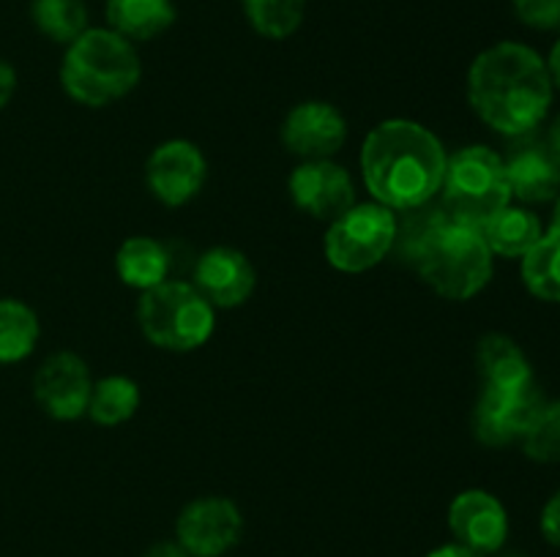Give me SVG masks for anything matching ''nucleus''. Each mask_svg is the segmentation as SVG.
Wrapping results in <instances>:
<instances>
[{"instance_id":"nucleus-1","label":"nucleus","mask_w":560,"mask_h":557,"mask_svg":"<svg viewBox=\"0 0 560 557\" xmlns=\"http://www.w3.org/2000/svg\"><path fill=\"white\" fill-rule=\"evenodd\" d=\"M468 98L490 129L523 137L545 120L552 104L547 60L517 42L485 49L468 71Z\"/></svg>"},{"instance_id":"nucleus-2","label":"nucleus","mask_w":560,"mask_h":557,"mask_svg":"<svg viewBox=\"0 0 560 557\" xmlns=\"http://www.w3.org/2000/svg\"><path fill=\"white\" fill-rule=\"evenodd\" d=\"M441 140L413 120H386L366 134L361 147V175L375 202L392 211L430 205L446 175Z\"/></svg>"},{"instance_id":"nucleus-3","label":"nucleus","mask_w":560,"mask_h":557,"mask_svg":"<svg viewBox=\"0 0 560 557\" xmlns=\"http://www.w3.org/2000/svg\"><path fill=\"white\" fill-rule=\"evenodd\" d=\"M405 213H410V235H402V254L419 276L448 300L479 295L492 278V251L481 229L452 218L446 208L430 213L421 205Z\"/></svg>"},{"instance_id":"nucleus-4","label":"nucleus","mask_w":560,"mask_h":557,"mask_svg":"<svg viewBox=\"0 0 560 557\" xmlns=\"http://www.w3.org/2000/svg\"><path fill=\"white\" fill-rule=\"evenodd\" d=\"M140 55L109 27H88L69 44L60 66V85L85 107H107L137 87Z\"/></svg>"},{"instance_id":"nucleus-5","label":"nucleus","mask_w":560,"mask_h":557,"mask_svg":"<svg viewBox=\"0 0 560 557\" xmlns=\"http://www.w3.org/2000/svg\"><path fill=\"white\" fill-rule=\"evenodd\" d=\"M441 189L448 216L474 227L487 224L512 202L506 164L485 145H470L454 153L446 162Z\"/></svg>"},{"instance_id":"nucleus-6","label":"nucleus","mask_w":560,"mask_h":557,"mask_svg":"<svg viewBox=\"0 0 560 557\" xmlns=\"http://www.w3.org/2000/svg\"><path fill=\"white\" fill-rule=\"evenodd\" d=\"M142 333L156 347L170 353H189L202 347L213 333V306L195 284L162 282L145 289L137 306Z\"/></svg>"},{"instance_id":"nucleus-7","label":"nucleus","mask_w":560,"mask_h":557,"mask_svg":"<svg viewBox=\"0 0 560 557\" xmlns=\"http://www.w3.org/2000/svg\"><path fill=\"white\" fill-rule=\"evenodd\" d=\"M399 222L381 202L353 205L334 218L326 233V257L337 271L364 273L375 268L397 244Z\"/></svg>"},{"instance_id":"nucleus-8","label":"nucleus","mask_w":560,"mask_h":557,"mask_svg":"<svg viewBox=\"0 0 560 557\" xmlns=\"http://www.w3.org/2000/svg\"><path fill=\"white\" fill-rule=\"evenodd\" d=\"M175 533L189 557H219L238 544L244 517L228 497H200L180 511Z\"/></svg>"},{"instance_id":"nucleus-9","label":"nucleus","mask_w":560,"mask_h":557,"mask_svg":"<svg viewBox=\"0 0 560 557\" xmlns=\"http://www.w3.org/2000/svg\"><path fill=\"white\" fill-rule=\"evenodd\" d=\"M545 399L534 386L490 388L485 386L474 413V431L485 446L501 448L523 440L530 420L541 410Z\"/></svg>"},{"instance_id":"nucleus-10","label":"nucleus","mask_w":560,"mask_h":557,"mask_svg":"<svg viewBox=\"0 0 560 557\" xmlns=\"http://www.w3.org/2000/svg\"><path fill=\"white\" fill-rule=\"evenodd\" d=\"M145 178L159 202L170 208H180L195 200L202 186H206V156L189 140L162 142L148 158Z\"/></svg>"},{"instance_id":"nucleus-11","label":"nucleus","mask_w":560,"mask_h":557,"mask_svg":"<svg viewBox=\"0 0 560 557\" xmlns=\"http://www.w3.org/2000/svg\"><path fill=\"white\" fill-rule=\"evenodd\" d=\"M91 391V371H88L85 360L74 353L49 355L33 380L38 407L55 420H77L80 415H85Z\"/></svg>"},{"instance_id":"nucleus-12","label":"nucleus","mask_w":560,"mask_h":557,"mask_svg":"<svg viewBox=\"0 0 560 557\" xmlns=\"http://www.w3.org/2000/svg\"><path fill=\"white\" fill-rule=\"evenodd\" d=\"M448 528L459 546L476 555H495L509 538V517L503 502L485 489H468L448 506Z\"/></svg>"},{"instance_id":"nucleus-13","label":"nucleus","mask_w":560,"mask_h":557,"mask_svg":"<svg viewBox=\"0 0 560 557\" xmlns=\"http://www.w3.org/2000/svg\"><path fill=\"white\" fill-rule=\"evenodd\" d=\"M290 197L301 211L328 224L355 205V189L348 169L334 164L331 158L295 167L290 175Z\"/></svg>"},{"instance_id":"nucleus-14","label":"nucleus","mask_w":560,"mask_h":557,"mask_svg":"<svg viewBox=\"0 0 560 557\" xmlns=\"http://www.w3.org/2000/svg\"><path fill=\"white\" fill-rule=\"evenodd\" d=\"M345 140H348V123L334 104L304 102L290 109L284 118V147L304 162L331 158L345 145Z\"/></svg>"},{"instance_id":"nucleus-15","label":"nucleus","mask_w":560,"mask_h":557,"mask_svg":"<svg viewBox=\"0 0 560 557\" xmlns=\"http://www.w3.org/2000/svg\"><path fill=\"white\" fill-rule=\"evenodd\" d=\"M195 287L202 298L219 309H235L246 304L257 287V273L249 257L238 249L217 246L206 251L195 265Z\"/></svg>"},{"instance_id":"nucleus-16","label":"nucleus","mask_w":560,"mask_h":557,"mask_svg":"<svg viewBox=\"0 0 560 557\" xmlns=\"http://www.w3.org/2000/svg\"><path fill=\"white\" fill-rule=\"evenodd\" d=\"M503 164L512 197H520L523 202H550L560 194V162L550 145H520Z\"/></svg>"},{"instance_id":"nucleus-17","label":"nucleus","mask_w":560,"mask_h":557,"mask_svg":"<svg viewBox=\"0 0 560 557\" xmlns=\"http://www.w3.org/2000/svg\"><path fill=\"white\" fill-rule=\"evenodd\" d=\"M109 31L126 42H151L175 22L173 0H107Z\"/></svg>"},{"instance_id":"nucleus-18","label":"nucleus","mask_w":560,"mask_h":557,"mask_svg":"<svg viewBox=\"0 0 560 557\" xmlns=\"http://www.w3.org/2000/svg\"><path fill=\"white\" fill-rule=\"evenodd\" d=\"M479 371L485 377V386L490 388H525L534 386V371H530L528 358L523 349L503 333H490L481 339Z\"/></svg>"},{"instance_id":"nucleus-19","label":"nucleus","mask_w":560,"mask_h":557,"mask_svg":"<svg viewBox=\"0 0 560 557\" xmlns=\"http://www.w3.org/2000/svg\"><path fill=\"white\" fill-rule=\"evenodd\" d=\"M115 268H118L120 282L145 293V289L167 282L170 251L159 240L137 235V238H129L120 244L118 257H115Z\"/></svg>"},{"instance_id":"nucleus-20","label":"nucleus","mask_w":560,"mask_h":557,"mask_svg":"<svg viewBox=\"0 0 560 557\" xmlns=\"http://www.w3.org/2000/svg\"><path fill=\"white\" fill-rule=\"evenodd\" d=\"M481 235H485L487 246H490L492 254L501 257H523L525 251L534 249L539 244L541 222L525 208H503L501 213L490 218L487 224H481Z\"/></svg>"},{"instance_id":"nucleus-21","label":"nucleus","mask_w":560,"mask_h":557,"mask_svg":"<svg viewBox=\"0 0 560 557\" xmlns=\"http://www.w3.org/2000/svg\"><path fill=\"white\" fill-rule=\"evenodd\" d=\"M140 407V388L131 377L113 375L93 382L91 402H88V415L98 426H118L129 420Z\"/></svg>"},{"instance_id":"nucleus-22","label":"nucleus","mask_w":560,"mask_h":557,"mask_svg":"<svg viewBox=\"0 0 560 557\" xmlns=\"http://www.w3.org/2000/svg\"><path fill=\"white\" fill-rule=\"evenodd\" d=\"M38 342V317L27 304L14 298L0 300V364L27 358Z\"/></svg>"},{"instance_id":"nucleus-23","label":"nucleus","mask_w":560,"mask_h":557,"mask_svg":"<svg viewBox=\"0 0 560 557\" xmlns=\"http://www.w3.org/2000/svg\"><path fill=\"white\" fill-rule=\"evenodd\" d=\"M523 282L539 300L560 304V235L545 233L523 254Z\"/></svg>"},{"instance_id":"nucleus-24","label":"nucleus","mask_w":560,"mask_h":557,"mask_svg":"<svg viewBox=\"0 0 560 557\" xmlns=\"http://www.w3.org/2000/svg\"><path fill=\"white\" fill-rule=\"evenodd\" d=\"M33 25L58 44H71L88 31L85 0H33Z\"/></svg>"},{"instance_id":"nucleus-25","label":"nucleus","mask_w":560,"mask_h":557,"mask_svg":"<svg viewBox=\"0 0 560 557\" xmlns=\"http://www.w3.org/2000/svg\"><path fill=\"white\" fill-rule=\"evenodd\" d=\"M244 14L260 36L282 42L304 22L306 0H244Z\"/></svg>"},{"instance_id":"nucleus-26","label":"nucleus","mask_w":560,"mask_h":557,"mask_svg":"<svg viewBox=\"0 0 560 557\" xmlns=\"http://www.w3.org/2000/svg\"><path fill=\"white\" fill-rule=\"evenodd\" d=\"M523 448L534 462H560V402L541 404L528 431L523 435Z\"/></svg>"},{"instance_id":"nucleus-27","label":"nucleus","mask_w":560,"mask_h":557,"mask_svg":"<svg viewBox=\"0 0 560 557\" xmlns=\"http://www.w3.org/2000/svg\"><path fill=\"white\" fill-rule=\"evenodd\" d=\"M512 9L523 25L536 31L560 27V0H512Z\"/></svg>"},{"instance_id":"nucleus-28","label":"nucleus","mask_w":560,"mask_h":557,"mask_svg":"<svg viewBox=\"0 0 560 557\" xmlns=\"http://www.w3.org/2000/svg\"><path fill=\"white\" fill-rule=\"evenodd\" d=\"M541 533L560 549V489L547 500L545 511H541Z\"/></svg>"},{"instance_id":"nucleus-29","label":"nucleus","mask_w":560,"mask_h":557,"mask_svg":"<svg viewBox=\"0 0 560 557\" xmlns=\"http://www.w3.org/2000/svg\"><path fill=\"white\" fill-rule=\"evenodd\" d=\"M16 91V71L11 69L9 60L0 58V109L11 102Z\"/></svg>"},{"instance_id":"nucleus-30","label":"nucleus","mask_w":560,"mask_h":557,"mask_svg":"<svg viewBox=\"0 0 560 557\" xmlns=\"http://www.w3.org/2000/svg\"><path fill=\"white\" fill-rule=\"evenodd\" d=\"M142 557H189V555H186V549L178 544V541H175V544L162 541V544H153Z\"/></svg>"},{"instance_id":"nucleus-31","label":"nucleus","mask_w":560,"mask_h":557,"mask_svg":"<svg viewBox=\"0 0 560 557\" xmlns=\"http://www.w3.org/2000/svg\"><path fill=\"white\" fill-rule=\"evenodd\" d=\"M427 557H481V555H476V552L465 549V546H459V544H446V546H438V549H432Z\"/></svg>"},{"instance_id":"nucleus-32","label":"nucleus","mask_w":560,"mask_h":557,"mask_svg":"<svg viewBox=\"0 0 560 557\" xmlns=\"http://www.w3.org/2000/svg\"><path fill=\"white\" fill-rule=\"evenodd\" d=\"M547 69H550L552 85L560 87V38L556 42V47H552L550 58H547Z\"/></svg>"},{"instance_id":"nucleus-33","label":"nucleus","mask_w":560,"mask_h":557,"mask_svg":"<svg viewBox=\"0 0 560 557\" xmlns=\"http://www.w3.org/2000/svg\"><path fill=\"white\" fill-rule=\"evenodd\" d=\"M550 147H552V153H556V158L560 162V115L556 118V123H552V131H550Z\"/></svg>"},{"instance_id":"nucleus-34","label":"nucleus","mask_w":560,"mask_h":557,"mask_svg":"<svg viewBox=\"0 0 560 557\" xmlns=\"http://www.w3.org/2000/svg\"><path fill=\"white\" fill-rule=\"evenodd\" d=\"M550 233L560 235V194L556 197V213H552V224H550Z\"/></svg>"},{"instance_id":"nucleus-35","label":"nucleus","mask_w":560,"mask_h":557,"mask_svg":"<svg viewBox=\"0 0 560 557\" xmlns=\"http://www.w3.org/2000/svg\"><path fill=\"white\" fill-rule=\"evenodd\" d=\"M503 557H525V555H520V552H509V555H503Z\"/></svg>"}]
</instances>
